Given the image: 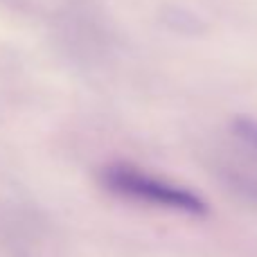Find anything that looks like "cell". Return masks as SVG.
<instances>
[{
    "instance_id": "1",
    "label": "cell",
    "mask_w": 257,
    "mask_h": 257,
    "mask_svg": "<svg viewBox=\"0 0 257 257\" xmlns=\"http://www.w3.org/2000/svg\"><path fill=\"white\" fill-rule=\"evenodd\" d=\"M99 183L111 194L128 201H138V203L156 205V208L174 210V212L183 214H196V217L208 212V203L196 192L176 185V183H169L160 176H154V174L133 167V165H106L99 172Z\"/></svg>"
},
{
    "instance_id": "2",
    "label": "cell",
    "mask_w": 257,
    "mask_h": 257,
    "mask_svg": "<svg viewBox=\"0 0 257 257\" xmlns=\"http://www.w3.org/2000/svg\"><path fill=\"white\" fill-rule=\"evenodd\" d=\"M235 133L257 154V122H253V120H239L235 124Z\"/></svg>"
}]
</instances>
